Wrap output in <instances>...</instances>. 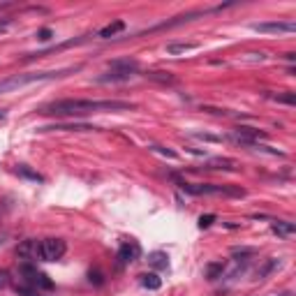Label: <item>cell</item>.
Masks as SVG:
<instances>
[{
  "label": "cell",
  "mask_w": 296,
  "mask_h": 296,
  "mask_svg": "<svg viewBox=\"0 0 296 296\" xmlns=\"http://www.w3.org/2000/svg\"><path fill=\"white\" fill-rule=\"evenodd\" d=\"M132 102L121 100H56L49 105H42L37 114L56 116V118H81L90 114H105V111H132Z\"/></svg>",
  "instance_id": "1"
},
{
  "label": "cell",
  "mask_w": 296,
  "mask_h": 296,
  "mask_svg": "<svg viewBox=\"0 0 296 296\" xmlns=\"http://www.w3.org/2000/svg\"><path fill=\"white\" fill-rule=\"evenodd\" d=\"M81 70V65L74 67H65V70H49V72H23V74H12V77L0 79V95L5 93H14V90H21L26 86H33V83H42V81H51V79H63L67 74H74V72Z\"/></svg>",
  "instance_id": "2"
},
{
  "label": "cell",
  "mask_w": 296,
  "mask_h": 296,
  "mask_svg": "<svg viewBox=\"0 0 296 296\" xmlns=\"http://www.w3.org/2000/svg\"><path fill=\"white\" fill-rule=\"evenodd\" d=\"M139 65L137 61H130V58H118V61L109 63V70L105 74H97L95 81L97 83H121V81H130L132 77H137Z\"/></svg>",
  "instance_id": "3"
},
{
  "label": "cell",
  "mask_w": 296,
  "mask_h": 296,
  "mask_svg": "<svg viewBox=\"0 0 296 296\" xmlns=\"http://www.w3.org/2000/svg\"><path fill=\"white\" fill-rule=\"evenodd\" d=\"M178 187L187 194H222V197H245L243 187H231V185H215V183H185L176 178Z\"/></svg>",
  "instance_id": "4"
},
{
  "label": "cell",
  "mask_w": 296,
  "mask_h": 296,
  "mask_svg": "<svg viewBox=\"0 0 296 296\" xmlns=\"http://www.w3.org/2000/svg\"><path fill=\"white\" fill-rule=\"evenodd\" d=\"M19 275H21L23 285L33 287V289H37V291H51L54 289V280H51L46 273L37 271V266H33L30 262L19 264Z\"/></svg>",
  "instance_id": "5"
},
{
  "label": "cell",
  "mask_w": 296,
  "mask_h": 296,
  "mask_svg": "<svg viewBox=\"0 0 296 296\" xmlns=\"http://www.w3.org/2000/svg\"><path fill=\"white\" fill-rule=\"evenodd\" d=\"M67 250V243L63 238H44V241L35 243V255L33 259H39V262H56L61 259Z\"/></svg>",
  "instance_id": "6"
},
{
  "label": "cell",
  "mask_w": 296,
  "mask_h": 296,
  "mask_svg": "<svg viewBox=\"0 0 296 296\" xmlns=\"http://www.w3.org/2000/svg\"><path fill=\"white\" fill-rule=\"evenodd\" d=\"M253 30H257V33H275V35H282V33H294V30H296V23H294V21L253 23Z\"/></svg>",
  "instance_id": "7"
},
{
  "label": "cell",
  "mask_w": 296,
  "mask_h": 296,
  "mask_svg": "<svg viewBox=\"0 0 296 296\" xmlns=\"http://www.w3.org/2000/svg\"><path fill=\"white\" fill-rule=\"evenodd\" d=\"M139 253H141V250H139L137 243H127V241L121 243V248H118V264H123V266H125V264L137 262Z\"/></svg>",
  "instance_id": "8"
},
{
  "label": "cell",
  "mask_w": 296,
  "mask_h": 296,
  "mask_svg": "<svg viewBox=\"0 0 296 296\" xmlns=\"http://www.w3.org/2000/svg\"><path fill=\"white\" fill-rule=\"evenodd\" d=\"M204 169H213V171H238V162L231 158H211L206 160Z\"/></svg>",
  "instance_id": "9"
},
{
  "label": "cell",
  "mask_w": 296,
  "mask_h": 296,
  "mask_svg": "<svg viewBox=\"0 0 296 296\" xmlns=\"http://www.w3.org/2000/svg\"><path fill=\"white\" fill-rule=\"evenodd\" d=\"M271 229H273V234H278L280 238H289V236L296 234V225H294V222H285V220L273 222V225H271Z\"/></svg>",
  "instance_id": "10"
},
{
  "label": "cell",
  "mask_w": 296,
  "mask_h": 296,
  "mask_svg": "<svg viewBox=\"0 0 296 296\" xmlns=\"http://www.w3.org/2000/svg\"><path fill=\"white\" fill-rule=\"evenodd\" d=\"M194 49H199V44H194V42H174V44H167V54H169V56L187 54V51H194Z\"/></svg>",
  "instance_id": "11"
},
{
  "label": "cell",
  "mask_w": 296,
  "mask_h": 296,
  "mask_svg": "<svg viewBox=\"0 0 296 296\" xmlns=\"http://www.w3.org/2000/svg\"><path fill=\"white\" fill-rule=\"evenodd\" d=\"M278 266H280V259H275V257H271V259H264V264H262V266H259V269H257V273H255V278H257V280H264V278H266V275H271V273H273V271L278 269Z\"/></svg>",
  "instance_id": "12"
},
{
  "label": "cell",
  "mask_w": 296,
  "mask_h": 296,
  "mask_svg": "<svg viewBox=\"0 0 296 296\" xmlns=\"http://www.w3.org/2000/svg\"><path fill=\"white\" fill-rule=\"evenodd\" d=\"M225 269H227V264H225V262H211V264H206V280L215 282L218 278H222Z\"/></svg>",
  "instance_id": "13"
},
{
  "label": "cell",
  "mask_w": 296,
  "mask_h": 296,
  "mask_svg": "<svg viewBox=\"0 0 296 296\" xmlns=\"http://www.w3.org/2000/svg\"><path fill=\"white\" fill-rule=\"evenodd\" d=\"M35 243L37 241H33V238H26V241H21L17 245V257L19 259H33V255H35Z\"/></svg>",
  "instance_id": "14"
},
{
  "label": "cell",
  "mask_w": 296,
  "mask_h": 296,
  "mask_svg": "<svg viewBox=\"0 0 296 296\" xmlns=\"http://www.w3.org/2000/svg\"><path fill=\"white\" fill-rule=\"evenodd\" d=\"M148 264L153 269L165 271V269H169V257H167V253H151L148 255Z\"/></svg>",
  "instance_id": "15"
},
{
  "label": "cell",
  "mask_w": 296,
  "mask_h": 296,
  "mask_svg": "<svg viewBox=\"0 0 296 296\" xmlns=\"http://www.w3.org/2000/svg\"><path fill=\"white\" fill-rule=\"evenodd\" d=\"M121 30H125V21H114V23H109V26L102 28V30L97 33V37L109 39V37H114V35H118Z\"/></svg>",
  "instance_id": "16"
},
{
  "label": "cell",
  "mask_w": 296,
  "mask_h": 296,
  "mask_svg": "<svg viewBox=\"0 0 296 296\" xmlns=\"http://www.w3.org/2000/svg\"><path fill=\"white\" fill-rule=\"evenodd\" d=\"M146 77L151 79V81H158V83H169V86H174L176 83V77L171 74V72H146Z\"/></svg>",
  "instance_id": "17"
},
{
  "label": "cell",
  "mask_w": 296,
  "mask_h": 296,
  "mask_svg": "<svg viewBox=\"0 0 296 296\" xmlns=\"http://www.w3.org/2000/svg\"><path fill=\"white\" fill-rule=\"evenodd\" d=\"M141 285L146 287V289H160V287H162V280H160L155 273H143L141 275Z\"/></svg>",
  "instance_id": "18"
},
{
  "label": "cell",
  "mask_w": 296,
  "mask_h": 296,
  "mask_svg": "<svg viewBox=\"0 0 296 296\" xmlns=\"http://www.w3.org/2000/svg\"><path fill=\"white\" fill-rule=\"evenodd\" d=\"M17 174H19V176H23V178H30V181H35V183H42V181H44V178L37 174V171L28 169L26 165H19V167H17Z\"/></svg>",
  "instance_id": "19"
},
{
  "label": "cell",
  "mask_w": 296,
  "mask_h": 296,
  "mask_svg": "<svg viewBox=\"0 0 296 296\" xmlns=\"http://www.w3.org/2000/svg\"><path fill=\"white\" fill-rule=\"evenodd\" d=\"M269 97L275 100V102H282V105H289V107L296 105V95L291 93V90H287L285 95H269Z\"/></svg>",
  "instance_id": "20"
},
{
  "label": "cell",
  "mask_w": 296,
  "mask_h": 296,
  "mask_svg": "<svg viewBox=\"0 0 296 296\" xmlns=\"http://www.w3.org/2000/svg\"><path fill=\"white\" fill-rule=\"evenodd\" d=\"M42 132H46V130H97V127H90V125H54V127H39Z\"/></svg>",
  "instance_id": "21"
},
{
  "label": "cell",
  "mask_w": 296,
  "mask_h": 296,
  "mask_svg": "<svg viewBox=\"0 0 296 296\" xmlns=\"http://www.w3.org/2000/svg\"><path fill=\"white\" fill-rule=\"evenodd\" d=\"M14 291H17L19 296H42L37 289H33V287H28V285H21V287L17 285V287H14Z\"/></svg>",
  "instance_id": "22"
},
{
  "label": "cell",
  "mask_w": 296,
  "mask_h": 296,
  "mask_svg": "<svg viewBox=\"0 0 296 296\" xmlns=\"http://www.w3.org/2000/svg\"><path fill=\"white\" fill-rule=\"evenodd\" d=\"M190 137H194V139H202V141H222L220 137H213V134H202V132H190Z\"/></svg>",
  "instance_id": "23"
},
{
  "label": "cell",
  "mask_w": 296,
  "mask_h": 296,
  "mask_svg": "<svg viewBox=\"0 0 296 296\" xmlns=\"http://www.w3.org/2000/svg\"><path fill=\"white\" fill-rule=\"evenodd\" d=\"M155 151V153H160V155H167V158H171V160H176L178 155L174 153V151H169V148H162V146H151Z\"/></svg>",
  "instance_id": "24"
},
{
  "label": "cell",
  "mask_w": 296,
  "mask_h": 296,
  "mask_svg": "<svg viewBox=\"0 0 296 296\" xmlns=\"http://www.w3.org/2000/svg\"><path fill=\"white\" fill-rule=\"evenodd\" d=\"M213 222H215V215H202V218H199V227H202V229L211 227Z\"/></svg>",
  "instance_id": "25"
},
{
  "label": "cell",
  "mask_w": 296,
  "mask_h": 296,
  "mask_svg": "<svg viewBox=\"0 0 296 296\" xmlns=\"http://www.w3.org/2000/svg\"><path fill=\"white\" fill-rule=\"evenodd\" d=\"M88 280H90V282H95V285H102V282H105V278H102V273H100V271H90V273H88Z\"/></svg>",
  "instance_id": "26"
},
{
  "label": "cell",
  "mask_w": 296,
  "mask_h": 296,
  "mask_svg": "<svg viewBox=\"0 0 296 296\" xmlns=\"http://www.w3.org/2000/svg\"><path fill=\"white\" fill-rule=\"evenodd\" d=\"M51 37H54V33H51L49 28H42V30L37 33V39H39V42H49Z\"/></svg>",
  "instance_id": "27"
},
{
  "label": "cell",
  "mask_w": 296,
  "mask_h": 296,
  "mask_svg": "<svg viewBox=\"0 0 296 296\" xmlns=\"http://www.w3.org/2000/svg\"><path fill=\"white\" fill-rule=\"evenodd\" d=\"M10 285V273L7 271H0V289Z\"/></svg>",
  "instance_id": "28"
},
{
  "label": "cell",
  "mask_w": 296,
  "mask_h": 296,
  "mask_svg": "<svg viewBox=\"0 0 296 296\" xmlns=\"http://www.w3.org/2000/svg\"><path fill=\"white\" fill-rule=\"evenodd\" d=\"M10 26H12V19L10 17H3V19H0V33H5Z\"/></svg>",
  "instance_id": "29"
},
{
  "label": "cell",
  "mask_w": 296,
  "mask_h": 296,
  "mask_svg": "<svg viewBox=\"0 0 296 296\" xmlns=\"http://www.w3.org/2000/svg\"><path fill=\"white\" fill-rule=\"evenodd\" d=\"M285 58H287L289 63H294V61H296V54H285Z\"/></svg>",
  "instance_id": "30"
},
{
  "label": "cell",
  "mask_w": 296,
  "mask_h": 296,
  "mask_svg": "<svg viewBox=\"0 0 296 296\" xmlns=\"http://www.w3.org/2000/svg\"><path fill=\"white\" fill-rule=\"evenodd\" d=\"M0 121H5V111L0 109Z\"/></svg>",
  "instance_id": "31"
},
{
  "label": "cell",
  "mask_w": 296,
  "mask_h": 296,
  "mask_svg": "<svg viewBox=\"0 0 296 296\" xmlns=\"http://www.w3.org/2000/svg\"><path fill=\"white\" fill-rule=\"evenodd\" d=\"M280 296H291V294H289V291H285V294H280Z\"/></svg>",
  "instance_id": "32"
}]
</instances>
